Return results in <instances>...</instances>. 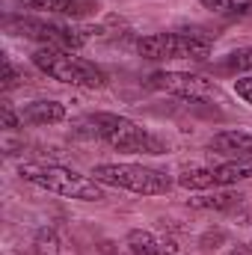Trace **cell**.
<instances>
[{
  "label": "cell",
  "mask_w": 252,
  "mask_h": 255,
  "mask_svg": "<svg viewBox=\"0 0 252 255\" xmlns=\"http://www.w3.org/2000/svg\"><path fill=\"white\" fill-rule=\"evenodd\" d=\"M21 178L42 187L48 193H57L65 199H83V202H101L107 199L104 187L95 181V178H86V175H77L74 169H65L57 163H21Z\"/></svg>",
  "instance_id": "1"
},
{
  "label": "cell",
  "mask_w": 252,
  "mask_h": 255,
  "mask_svg": "<svg viewBox=\"0 0 252 255\" xmlns=\"http://www.w3.org/2000/svg\"><path fill=\"white\" fill-rule=\"evenodd\" d=\"M33 63L48 77L68 83V86H80V89H104L107 86L104 68H98L95 63H89L83 57H74L71 51H63V48H48V45L36 48Z\"/></svg>",
  "instance_id": "2"
},
{
  "label": "cell",
  "mask_w": 252,
  "mask_h": 255,
  "mask_svg": "<svg viewBox=\"0 0 252 255\" xmlns=\"http://www.w3.org/2000/svg\"><path fill=\"white\" fill-rule=\"evenodd\" d=\"M89 125L92 133L101 136L107 145L113 148H122V151H145V154H163L166 145L148 133L145 128H139L136 122H130L125 116H116V113H92L89 116Z\"/></svg>",
  "instance_id": "3"
},
{
  "label": "cell",
  "mask_w": 252,
  "mask_h": 255,
  "mask_svg": "<svg viewBox=\"0 0 252 255\" xmlns=\"http://www.w3.org/2000/svg\"><path fill=\"white\" fill-rule=\"evenodd\" d=\"M98 184H110V187H122L130 193H142V196H163L172 190V181L166 172L151 169V166H139V163H98L92 169Z\"/></svg>",
  "instance_id": "4"
},
{
  "label": "cell",
  "mask_w": 252,
  "mask_h": 255,
  "mask_svg": "<svg viewBox=\"0 0 252 255\" xmlns=\"http://www.w3.org/2000/svg\"><path fill=\"white\" fill-rule=\"evenodd\" d=\"M214 51L208 36L199 33H151L136 42L142 60H208Z\"/></svg>",
  "instance_id": "5"
},
{
  "label": "cell",
  "mask_w": 252,
  "mask_h": 255,
  "mask_svg": "<svg viewBox=\"0 0 252 255\" xmlns=\"http://www.w3.org/2000/svg\"><path fill=\"white\" fill-rule=\"evenodd\" d=\"M6 27L15 36L36 39L48 48H63V51H71V54L86 45V33H89V30L71 27V24H63V21H48V18H9Z\"/></svg>",
  "instance_id": "6"
},
{
  "label": "cell",
  "mask_w": 252,
  "mask_h": 255,
  "mask_svg": "<svg viewBox=\"0 0 252 255\" xmlns=\"http://www.w3.org/2000/svg\"><path fill=\"white\" fill-rule=\"evenodd\" d=\"M148 83L154 89L193 98V101H223V92L214 80H208L202 74H190V71H154Z\"/></svg>",
  "instance_id": "7"
},
{
  "label": "cell",
  "mask_w": 252,
  "mask_h": 255,
  "mask_svg": "<svg viewBox=\"0 0 252 255\" xmlns=\"http://www.w3.org/2000/svg\"><path fill=\"white\" fill-rule=\"evenodd\" d=\"M21 6L30 12H45V15L86 18L98 9V0H21Z\"/></svg>",
  "instance_id": "8"
},
{
  "label": "cell",
  "mask_w": 252,
  "mask_h": 255,
  "mask_svg": "<svg viewBox=\"0 0 252 255\" xmlns=\"http://www.w3.org/2000/svg\"><path fill=\"white\" fill-rule=\"evenodd\" d=\"M211 148L217 154L229 157H252V133L247 130H223L211 139Z\"/></svg>",
  "instance_id": "9"
},
{
  "label": "cell",
  "mask_w": 252,
  "mask_h": 255,
  "mask_svg": "<svg viewBox=\"0 0 252 255\" xmlns=\"http://www.w3.org/2000/svg\"><path fill=\"white\" fill-rule=\"evenodd\" d=\"M21 122L27 125H54L65 119V107L60 101H30L21 107Z\"/></svg>",
  "instance_id": "10"
},
{
  "label": "cell",
  "mask_w": 252,
  "mask_h": 255,
  "mask_svg": "<svg viewBox=\"0 0 252 255\" xmlns=\"http://www.w3.org/2000/svg\"><path fill=\"white\" fill-rule=\"evenodd\" d=\"M247 178H252V157H235V160L214 166V184L217 187H229V184H238Z\"/></svg>",
  "instance_id": "11"
},
{
  "label": "cell",
  "mask_w": 252,
  "mask_h": 255,
  "mask_svg": "<svg viewBox=\"0 0 252 255\" xmlns=\"http://www.w3.org/2000/svg\"><path fill=\"white\" fill-rule=\"evenodd\" d=\"M208 12L223 15V18H250L252 0H199Z\"/></svg>",
  "instance_id": "12"
},
{
  "label": "cell",
  "mask_w": 252,
  "mask_h": 255,
  "mask_svg": "<svg viewBox=\"0 0 252 255\" xmlns=\"http://www.w3.org/2000/svg\"><path fill=\"white\" fill-rule=\"evenodd\" d=\"M241 193H208V196H196V199H190V205L193 208H202V211H232V208H238L241 205Z\"/></svg>",
  "instance_id": "13"
},
{
  "label": "cell",
  "mask_w": 252,
  "mask_h": 255,
  "mask_svg": "<svg viewBox=\"0 0 252 255\" xmlns=\"http://www.w3.org/2000/svg\"><path fill=\"white\" fill-rule=\"evenodd\" d=\"M252 68V45L250 48H238L232 54H226L220 63L214 65L217 74H241V71H250Z\"/></svg>",
  "instance_id": "14"
},
{
  "label": "cell",
  "mask_w": 252,
  "mask_h": 255,
  "mask_svg": "<svg viewBox=\"0 0 252 255\" xmlns=\"http://www.w3.org/2000/svg\"><path fill=\"white\" fill-rule=\"evenodd\" d=\"M127 247H130V255H160V241L151 232H139V229L130 232Z\"/></svg>",
  "instance_id": "15"
},
{
  "label": "cell",
  "mask_w": 252,
  "mask_h": 255,
  "mask_svg": "<svg viewBox=\"0 0 252 255\" xmlns=\"http://www.w3.org/2000/svg\"><path fill=\"white\" fill-rule=\"evenodd\" d=\"M178 184L184 190H211L214 184V169H187L178 175Z\"/></svg>",
  "instance_id": "16"
},
{
  "label": "cell",
  "mask_w": 252,
  "mask_h": 255,
  "mask_svg": "<svg viewBox=\"0 0 252 255\" xmlns=\"http://www.w3.org/2000/svg\"><path fill=\"white\" fill-rule=\"evenodd\" d=\"M36 253L39 255H63V241L57 238L54 229H42L36 235Z\"/></svg>",
  "instance_id": "17"
},
{
  "label": "cell",
  "mask_w": 252,
  "mask_h": 255,
  "mask_svg": "<svg viewBox=\"0 0 252 255\" xmlns=\"http://www.w3.org/2000/svg\"><path fill=\"white\" fill-rule=\"evenodd\" d=\"M18 83H21V74H18V68H15V65L9 63V60H6V77H3V92L15 89Z\"/></svg>",
  "instance_id": "18"
},
{
  "label": "cell",
  "mask_w": 252,
  "mask_h": 255,
  "mask_svg": "<svg viewBox=\"0 0 252 255\" xmlns=\"http://www.w3.org/2000/svg\"><path fill=\"white\" fill-rule=\"evenodd\" d=\"M235 92H238L247 104H252V77H241V80H235Z\"/></svg>",
  "instance_id": "19"
},
{
  "label": "cell",
  "mask_w": 252,
  "mask_h": 255,
  "mask_svg": "<svg viewBox=\"0 0 252 255\" xmlns=\"http://www.w3.org/2000/svg\"><path fill=\"white\" fill-rule=\"evenodd\" d=\"M21 122V116H15L12 113V107H3V128H9V130H15Z\"/></svg>",
  "instance_id": "20"
}]
</instances>
